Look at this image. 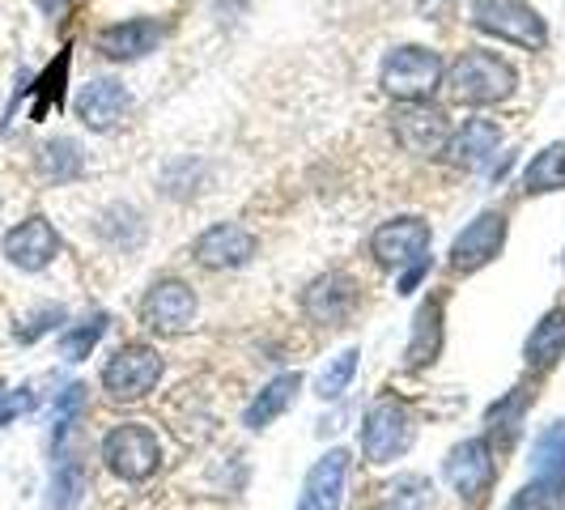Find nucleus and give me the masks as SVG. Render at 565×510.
I'll return each mask as SVG.
<instances>
[{
    "instance_id": "obj_31",
    "label": "nucleus",
    "mask_w": 565,
    "mask_h": 510,
    "mask_svg": "<svg viewBox=\"0 0 565 510\" xmlns=\"http://www.w3.org/2000/svg\"><path fill=\"white\" fill-rule=\"evenodd\" d=\"M519 408H523V396H510L507 404H498V408L489 413V422H493V429L502 425L507 434H514V425H519Z\"/></svg>"
},
{
    "instance_id": "obj_7",
    "label": "nucleus",
    "mask_w": 565,
    "mask_h": 510,
    "mask_svg": "<svg viewBox=\"0 0 565 510\" xmlns=\"http://www.w3.org/2000/svg\"><path fill=\"white\" fill-rule=\"evenodd\" d=\"M392 132H396V141L408 149V153H417V158H429V153H443L447 141H451V124H447V115L438 111V107H429V103H404L392 119Z\"/></svg>"
},
{
    "instance_id": "obj_30",
    "label": "nucleus",
    "mask_w": 565,
    "mask_h": 510,
    "mask_svg": "<svg viewBox=\"0 0 565 510\" xmlns=\"http://www.w3.org/2000/svg\"><path fill=\"white\" fill-rule=\"evenodd\" d=\"M353 374H358V349H344L332 366L319 374V396L323 400H337L349 392V383H353Z\"/></svg>"
},
{
    "instance_id": "obj_11",
    "label": "nucleus",
    "mask_w": 565,
    "mask_h": 510,
    "mask_svg": "<svg viewBox=\"0 0 565 510\" xmlns=\"http://www.w3.org/2000/svg\"><path fill=\"white\" fill-rule=\"evenodd\" d=\"M196 319V294L183 281H158L145 298V323L162 337H179L188 332Z\"/></svg>"
},
{
    "instance_id": "obj_32",
    "label": "nucleus",
    "mask_w": 565,
    "mask_h": 510,
    "mask_svg": "<svg viewBox=\"0 0 565 510\" xmlns=\"http://www.w3.org/2000/svg\"><path fill=\"white\" fill-rule=\"evenodd\" d=\"M68 4H77V0H43V9H47V13H64Z\"/></svg>"
},
{
    "instance_id": "obj_4",
    "label": "nucleus",
    "mask_w": 565,
    "mask_h": 510,
    "mask_svg": "<svg viewBox=\"0 0 565 510\" xmlns=\"http://www.w3.org/2000/svg\"><path fill=\"white\" fill-rule=\"evenodd\" d=\"M443 82V60L429 47H396L383 60V89L399 103H422Z\"/></svg>"
},
{
    "instance_id": "obj_17",
    "label": "nucleus",
    "mask_w": 565,
    "mask_h": 510,
    "mask_svg": "<svg viewBox=\"0 0 565 510\" xmlns=\"http://www.w3.org/2000/svg\"><path fill=\"white\" fill-rule=\"evenodd\" d=\"M162 43V26L153 18H132V22H115L98 34V52L107 60H141Z\"/></svg>"
},
{
    "instance_id": "obj_3",
    "label": "nucleus",
    "mask_w": 565,
    "mask_h": 510,
    "mask_svg": "<svg viewBox=\"0 0 565 510\" xmlns=\"http://www.w3.org/2000/svg\"><path fill=\"white\" fill-rule=\"evenodd\" d=\"M103 459H107V468H111L115 477L145 481L162 464V443H158V434L149 425H137V422L115 425L111 434L103 438Z\"/></svg>"
},
{
    "instance_id": "obj_22",
    "label": "nucleus",
    "mask_w": 565,
    "mask_h": 510,
    "mask_svg": "<svg viewBox=\"0 0 565 510\" xmlns=\"http://www.w3.org/2000/svg\"><path fill=\"white\" fill-rule=\"evenodd\" d=\"M532 477L565 485V422L540 429V438L532 443Z\"/></svg>"
},
{
    "instance_id": "obj_16",
    "label": "nucleus",
    "mask_w": 565,
    "mask_h": 510,
    "mask_svg": "<svg viewBox=\"0 0 565 510\" xmlns=\"http://www.w3.org/2000/svg\"><path fill=\"white\" fill-rule=\"evenodd\" d=\"M132 107V98H128V89L111 77H98V82H89L77 94V115H82L85 128H94V132H111L115 124L128 115Z\"/></svg>"
},
{
    "instance_id": "obj_1",
    "label": "nucleus",
    "mask_w": 565,
    "mask_h": 510,
    "mask_svg": "<svg viewBox=\"0 0 565 510\" xmlns=\"http://www.w3.org/2000/svg\"><path fill=\"white\" fill-rule=\"evenodd\" d=\"M447 94H451L455 103H468V107H484V103H502L514 94V68H510L502 56H493V52H463V56L455 60L451 68H447Z\"/></svg>"
},
{
    "instance_id": "obj_10",
    "label": "nucleus",
    "mask_w": 565,
    "mask_h": 510,
    "mask_svg": "<svg viewBox=\"0 0 565 510\" xmlns=\"http://www.w3.org/2000/svg\"><path fill=\"white\" fill-rule=\"evenodd\" d=\"M60 255V234L47 217H26L4 234V259L22 273H39Z\"/></svg>"
},
{
    "instance_id": "obj_12",
    "label": "nucleus",
    "mask_w": 565,
    "mask_h": 510,
    "mask_svg": "<svg viewBox=\"0 0 565 510\" xmlns=\"http://www.w3.org/2000/svg\"><path fill=\"white\" fill-rule=\"evenodd\" d=\"M507 243V217L502 213H481L472 226L451 243V268L455 273H477Z\"/></svg>"
},
{
    "instance_id": "obj_33",
    "label": "nucleus",
    "mask_w": 565,
    "mask_h": 510,
    "mask_svg": "<svg viewBox=\"0 0 565 510\" xmlns=\"http://www.w3.org/2000/svg\"><path fill=\"white\" fill-rule=\"evenodd\" d=\"M0 400H4V387H0Z\"/></svg>"
},
{
    "instance_id": "obj_8",
    "label": "nucleus",
    "mask_w": 565,
    "mask_h": 510,
    "mask_svg": "<svg viewBox=\"0 0 565 510\" xmlns=\"http://www.w3.org/2000/svg\"><path fill=\"white\" fill-rule=\"evenodd\" d=\"M370 252L379 264L387 268H413V264H425V252H429V226L422 217H396V222H383L370 238Z\"/></svg>"
},
{
    "instance_id": "obj_14",
    "label": "nucleus",
    "mask_w": 565,
    "mask_h": 510,
    "mask_svg": "<svg viewBox=\"0 0 565 510\" xmlns=\"http://www.w3.org/2000/svg\"><path fill=\"white\" fill-rule=\"evenodd\" d=\"M344 477H349V451H328L319 455L302 481V498H298V510H340V498H344Z\"/></svg>"
},
{
    "instance_id": "obj_2",
    "label": "nucleus",
    "mask_w": 565,
    "mask_h": 510,
    "mask_svg": "<svg viewBox=\"0 0 565 510\" xmlns=\"http://www.w3.org/2000/svg\"><path fill=\"white\" fill-rule=\"evenodd\" d=\"M472 26L527 52H540L548 43V26L527 0H472Z\"/></svg>"
},
{
    "instance_id": "obj_18",
    "label": "nucleus",
    "mask_w": 565,
    "mask_h": 510,
    "mask_svg": "<svg viewBox=\"0 0 565 510\" xmlns=\"http://www.w3.org/2000/svg\"><path fill=\"white\" fill-rule=\"evenodd\" d=\"M498 145H502V128H498L493 119H468L451 141H447V149H451L455 167L481 170V167H489V158L498 153Z\"/></svg>"
},
{
    "instance_id": "obj_29",
    "label": "nucleus",
    "mask_w": 565,
    "mask_h": 510,
    "mask_svg": "<svg viewBox=\"0 0 565 510\" xmlns=\"http://www.w3.org/2000/svg\"><path fill=\"white\" fill-rule=\"evenodd\" d=\"M82 404H85V387H82V383H73V387H64V392H60L56 413H52V443H56V451L64 447V438H68L73 422L82 417Z\"/></svg>"
},
{
    "instance_id": "obj_13",
    "label": "nucleus",
    "mask_w": 565,
    "mask_h": 510,
    "mask_svg": "<svg viewBox=\"0 0 565 510\" xmlns=\"http://www.w3.org/2000/svg\"><path fill=\"white\" fill-rule=\"evenodd\" d=\"M192 255L204 268H243L255 255V234L234 226V222H217V226H209L200 234Z\"/></svg>"
},
{
    "instance_id": "obj_20",
    "label": "nucleus",
    "mask_w": 565,
    "mask_h": 510,
    "mask_svg": "<svg viewBox=\"0 0 565 510\" xmlns=\"http://www.w3.org/2000/svg\"><path fill=\"white\" fill-rule=\"evenodd\" d=\"M443 349V302H425L417 319H413V340H408V366H425L434 362Z\"/></svg>"
},
{
    "instance_id": "obj_19",
    "label": "nucleus",
    "mask_w": 565,
    "mask_h": 510,
    "mask_svg": "<svg viewBox=\"0 0 565 510\" xmlns=\"http://www.w3.org/2000/svg\"><path fill=\"white\" fill-rule=\"evenodd\" d=\"M298 387H302V379H298V374H277V379H273V383H268V387H264V392L247 404V417H243V425H247V429H264V425H273L285 408L294 404Z\"/></svg>"
},
{
    "instance_id": "obj_25",
    "label": "nucleus",
    "mask_w": 565,
    "mask_h": 510,
    "mask_svg": "<svg viewBox=\"0 0 565 510\" xmlns=\"http://www.w3.org/2000/svg\"><path fill=\"white\" fill-rule=\"evenodd\" d=\"M85 493V468L73 459V455H64L56 464V472H52V489H47V510H73L82 502Z\"/></svg>"
},
{
    "instance_id": "obj_28",
    "label": "nucleus",
    "mask_w": 565,
    "mask_h": 510,
    "mask_svg": "<svg viewBox=\"0 0 565 510\" xmlns=\"http://www.w3.org/2000/svg\"><path fill=\"white\" fill-rule=\"evenodd\" d=\"M103 332H107V315H94V319H85L73 332L60 337V353H64L68 362H82V358H89V349L103 340Z\"/></svg>"
},
{
    "instance_id": "obj_27",
    "label": "nucleus",
    "mask_w": 565,
    "mask_h": 510,
    "mask_svg": "<svg viewBox=\"0 0 565 510\" xmlns=\"http://www.w3.org/2000/svg\"><path fill=\"white\" fill-rule=\"evenodd\" d=\"M64 77H68V56H60L43 77L34 85V119H47V115L60 107V98H64Z\"/></svg>"
},
{
    "instance_id": "obj_21",
    "label": "nucleus",
    "mask_w": 565,
    "mask_h": 510,
    "mask_svg": "<svg viewBox=\"0 0 565 510\" xmlns=\"http://www.w3.org/2000/svg\"><path fill=\"white\" fill-rule=\"evenodd\" d=\"M82 170H85L82 145L68 141V137H56V141H47L39 149V174L47 183H73Z\"/></svg>"
},
{
    "instance_id": "obj_9",
    "label": "nucleus",
    "mask_w": 565,
    "mask_h": 510,
    "mask_svg": "<svg viewBox=\"0 0 565 510\" xmlns=\"http://www.w3.org/2000/svg\"><path fill=\"white\" fill-rule=\"evenodd\" d=\"M447 481H451L459 498L481 502L484 493H489V485H493V447H489V438H468V443L451 447V455H447Z\"/></svg>"
},
{
    "instance_id": "obj_26",
    "label": "nucleus",
    "mask_w": 565,
    "mask_h": 510,
    "mask_svg": "<svg viewBox=\"0 0 565 510\" xmlns=\"http://www.w3.org/2000/svg\"><path fill=\"white\" fill-rule=\"evenodd\" d=\"M507 510H565V485L562 481H532L523 485L514 498H510Z\"/></svg>"
},
{
    "instance_id": "obj_24",
    "label": "nucleus",
    "mask_w": 565,
    "mask_h": 510,
    "mask_svg": "<svg viewBox=\"0 0 565 510\" xmlns=\"http://www.w3.org/2000/svg\"><path fill=\"white\" fill-rule=\"evenodd\" d=\"M523 188L527 192H562L565 188V141L548 145L544 153H536L527 170H523Z\"/></svg>"
},
{
    "instance_id": "obj_5",
    "label": "nucleus",
    "mask_w": 565,
    "mask_h": 510,
    "mask_svg": "<svg viewBox=\"0 0 565 510\" xmlns=\"http://www.w3.org/2000/svg\"><path fill=\"white\" fill-rule=\"evenodd\" d=\"M162 379V358L149 344H124L115 349V358L103 366V387L115 400H141L158 387Z\"/></svg>"
},
{
    "instance_id": "obj_6",
    "label": "nucleus",
    "mask_w": 565,
    "mask_h": 510,
    "mask_svg": "<svg viewBox=\"0 0 565 510\" xmlns=\"http://www.w3.org/2000/svg\"><path fill=\"white\" fill-rule=\"evenodd\" d=\"M413 447V417L396 400H379L362 422V451L370 464H392Z\"/></svg>"
},
{
    "instance_id": "obj_15",
    "label": "nucleus",
    "mask_w": 565,
    "mask_h": 510,
    "mask_svg": "<svg viewBox=\"0 0 565 510\" xmlns=\"http://www.w3.org/2000/svg\"><path fill=\"white\" fill-rule=\"evenodd\" d=\"M353 307H358V285L344 273H328V277L307 285V294H302V311L311 315L315 323H328V328H340L353 315Z\"/></svg>"
},
{
    "instance_id": "obj_23",
    "label": "nucleus",
    "mask_w": 565,
    "mask_h": 510,
    "mask_svg": "<svg viewBox=\"0 0 565 510\" xmlns=\"http://www.w3.org/2000/svg\"><path fill=\"white\" fill-rule=\"evenodd\" d=\"M565 353V311H548L527 337V362L532 366H553Z\"/></svg>"
}]
</instances>
